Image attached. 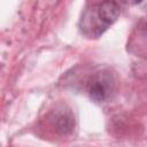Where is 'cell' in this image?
Returning <instances> with one entry per match:
<instances>
[{"instance_id":"obj_1","label":"cell","mask_w":147,"mask_h":147,"mask_svg":"<svg viewBox=\"0 0 147 147\" xmlns=\"http://www.w3.org/2000/svg\"><path fill=\"white\" fill-rule=\"evenodd\" d=\"M121 7L115 1L88 2L79 20V31L87 38L100 37L116 20Z\"/></svg>"},{"instance_id":"obj_2","label":"cell","mask_w":147,"mask_h":147,"mask_svg":"<svg viewBox=\"0 0 147 147\" xmlns=\"http://www.w3.org/2000/svg\"><path fill=\"white\" fill-rule=\"evenodd\" d=\"M116 88V77L108 69H100L92 74L87 80L86 90L95 102L107 101Z\"/></svg>"},{"instance_id":"obj_3","label":"cell","mask_w":147,"mask_h":147,"mask_svg":"<svg viewBox=\"0 0 147 147\" xmlns=\"http://www.w3.org/2000/svg\"><path fill=\"white\" fill-rule=\"evenodd\" d=\"M51 121L56 129L62 134H68L74 130L75 126V117L72 115V111L67 106H59L53 110L51 115Z\"/></svg>"}]
</instances>
